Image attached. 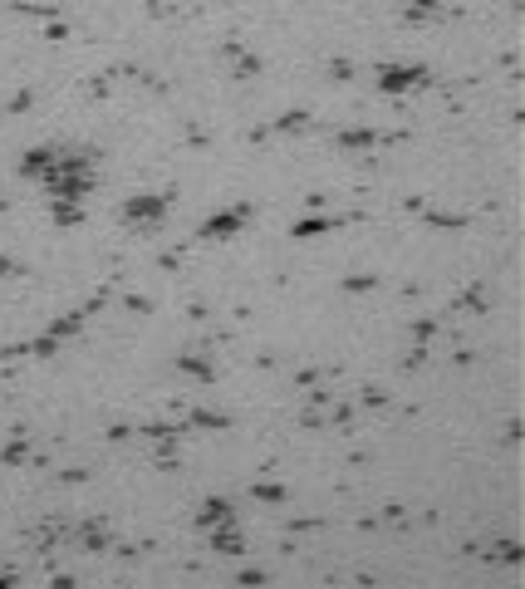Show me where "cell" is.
<instances>
[{"label": "cell", "mask_w": 525, "mask_h": 589, "mask_svg": "<svg viewBox=\"0 0 525 589\" xmlns=\"http://www.w3.org/2000/svg\"><path fill=\"white\" fill-rule=\"evenodd\" d=\"M59 153H64V148H54V143H44V148H30V153H25V162H20V177H30V182H44V177L54 172Z\"/></svg>", "instance_id": "1"}, {"label": "cell", "mask_w": 525, "mask_h": 589, "mask_svg": "<svg viewBox=\"0 0 525 589\" xmlns=\"http://www.w3.org/2000/svg\"><path fill=\"white\" fill-rule=\"evenodd\" d=\"M162 216H167V201L162 196H133L128 206H123V221H133V226H162Z\"/></svg>", "instance_id": "2"}, {"label": "cell", "mask_w": 525, "mask_h": 589, "mask_svg": "<svg viewBox=\"0 0 525 589\" xmlns=\"http://www.w3.org/2000/svg\"><path fill=\"white\" fill-rule=\"evenodd\" d=\"M246 216H251V206H231V211H216V216H211V221H202V231H197V236H231V231H241V226H246Z\"/></svg>", "instance_id": "3"}, {"label": "cell", "mask_w": 525, "mask_h": 589, "mask_svg": "<svg viewBox=\"0 0 525 589\" xmlns=\"http://www.w3.org/2000/svg\"><path fill=\"white\" fill-rule=\"evenodd\" d=\"M221 525H231V506L226 501H207L197 511V530H221Z\"/></svg>", "instance_id": "4"}, {"label": "cell", "mask_w": 525, "mask_h": 589, "mask_svg": "<svg viewBox=\"0 0 525 589\" xmlns=\"http://www.w3.org/2000/svg\"><path fill=\"white\" fill-rule=\"evenodd\" d=\"M378 79H383V89H388V94L398 98L403 94V89H408V84H413V79H427V69H383V74H378Z\"/></svg>", "instance_id": "5"}, {"label": "cell", "mask_w": 525, "mask_h": 589, "mask_svg": "<svg viewBox=\"0 0 525 589\" xmlns=\"http://www.w3.org/2000/svg\"><path fill=\"white\" fill-rule=\"evenodd\" d=\"M74 545H89V550H104L108 545V530L99 525V520H84V525H74V535H69Z\"/></svg>", "instance_id": "6"}, {"label": "cell", "mask_w": 525, "mask_h": 589, "mask_svg": "<svg viewBox=\"0 0 525 589\" xmlns=\"http://www.w3.org/2000/svg\"><path fill=\"white\" fill-rule=\"evenodd\" d=\"M339 143H344V148H373V143H388V138H383V133H368V128H358V133L349 128V133H339Z\"/></svg>", "instance_id": "7"}, {"label": "cell", "mask_w": 525, "mask_h": 589, "mask_svg": "<svg viewBox=\"0 0 525 589\" xmlns=\"http://www.w3.org/2000/svg\"><path fill=\"white\" fill-rule=\"evenodd\" d=\"M177 369H182V374H192V379H202V383H211V379H216V369H211L207 359H177Z\"/></svg>", "instance_id": "8"}, {"label": "cell", "mask_w": 525, "mask_h": 589, "mask_svg": "<svg viewBox=\"0 0 525 589\" xmlns=\"http://www.w3.org/2000/svg\"><path fill=\"white\" fill-rule=\"evenodd\" d=\"M54 221H59V226H74V221H84L79 201H59V196H54Z\"/></svg>", "instance_id": "9"}, {"label": "cell", "mask_w": 525, "mask_h": 589, "mask_svg": "<svg viewBox=\"0 0 525 589\" xmlns=\"http://www.w3.org/2000/svg\"><path fill=\"white\" fill-rule=\"evenodd\" d=\"M457 309H461V314H481V309H486V294L481 290H461L457 294Z\"/></svg>", "instance_id": "10"}, {"label": "cell", "mask_w": 525, "mask_h": 589, "mask_svg": "<svg viewBox=\"0 0 525 589\" xmlns=\"http://www.w3.org/2000/svg\"><path fill=\"white\" fill-rule=\"evenodd\" d=\"M74 329H84V314H64V319H54V324H49V334H54V339H69Z\"/></svg>", "instance_id": "11"}, {"label": "cell", "mask_w": 525, "mask_h": 589, "mask_svg": "<svg viewBox=\"0 0 525 589\" xmlns=\"http://www.w3.org/2000/svg\"><path fill=\"white\" fill-rule=\"evenodd\" d=\"M251 496H255V501H275V506H280L290 491L280 487V482H260V487H251Z\"/></svg>", "instance_id": "12"}, {"label": "cell", "mask_w": 525, "mask_h": 589, "mask_svg": "<svg viewBox=\"0 0 525 589\" xmlns=\"http://www.w3.org/2000/svg\"><path fill=\"white\" fill-rule=\"evenodd\" d=\"M216 550L221 555H241V535H231V525H221L216 530Z\"/></svg>", "instance_id": "13"}, {"label": "cell", "mask_w": 525, "mask_h": 589, "mask_svg": "<svg viewBox=\"0 0 525 589\" xmlns=\"http://www.w3.org/2000/svg\"><path fill=\"white\" fill-rule=\"evenodd\" d=\"M0 462H10V467H15V462H30V447H25V442H5V447H0Z\"/></svg>", "instance_id": "14"}, {"label": "cell", "mask_w": 525, "mask_h": 589, "mask_svg": "<svg viewBox=\"0 0 525 589\" xmlns=\"http://www.w3.org/2000/svg\"><path fill=\"white\" fill-rule=\"evenodd\" d=\"M334 221H339V216H315V221H300V226H295V236H315V231H329Z\"/></svg>", "instance_id": "15"}, {"label": "cell", "mask_w": 525, "mask_h": 589, "mask_svg": "<svg viewBox=\"0 0 525 589\" xmlns=\"http://www.w3.org/2000/svg\"><path fill=\"white\" fill-rule=\"evenodd\" d=\"M491 555H496V560H511V565H516V560H521V545H516V540H496V550H491Z\"/></svg>", "instance_id": "16"}, {"label": "cell", "mask_w": 525, "mask_h": 589, "mask_svg": "<svg viewBox=\"0 0 525 589\" xmlns=\"http://www.w3.org/2000/svg\"><path fill=\"white\" fill-rule=\"evenodd\" d=\"M432 334H437V319H418V324H413V339H418V344H432Z\"/></svg>", "instance_id": "17"}, {"label": "cell", "mask_w": 525, "mask_h": 589, "mask_svg": "<svg viewBox=\"0 0 525 589\" xmlns=\"http://www.w3.org/2000/svg\"><path fill=\"white\" fill-rule=\"evenodd\" d=\"M0 275H20V266H15V261H5V256H0Z\"/></svg>", "instance_id": "18"}]
</instances>
